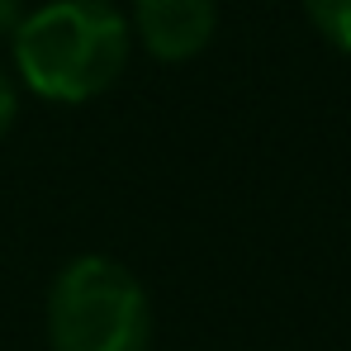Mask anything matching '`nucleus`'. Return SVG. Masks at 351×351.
I'll return each mask as SVG.
<instances>
[{
	"mask_svg": "<svg viewBox=\"0 0 351 351\" xmlns=\"http://www.w3.org/2000/svg\"><path fill=\"white\" fill-rule=\"evenodd\" d=\"M128 48L133 29L110 0H48L10 38L19 81L53 105L105 95L128 66Z\"/></svg>",
	"mask_w": 351,
	"mask_h": 351,
	"instance_id": "obj_1",
	"label": "nucleus"
},
{
	"mask_svg": "<svg viewBox=\"0 0 351 351\" xmlns=\"http://www.w3.org/2000/svg\"><path fill=\"white\" fill-rule=\"evenodd\" d=\"M48 347L53 351H147L152 299L143 280L100 252L71 256L48 290Z\"/></svg>",
	"mask_w": 351,
	"mask_h": 351,
	"instance_id": "obj_2",
	"label": "nucleus"
},
{
	"mask_svg": "<svg viewBox=\"0 0 351 351\" xmlns=\"http://www.w3.org/2000/svg\"><path fill=\"white\" fill-rule=\"evenodd\" d=\"M219 24L214 0H133V24L157 62H190L209 48Z\"/></svg>",
	"mask_w": 351,
	"mask_h": 351,
	"instance_id": "obj_3",
	"label": "nucleus"
},
{
	"mask_svg": "<svg viewBox=\"0 0 351 351\" xmlns=\"http://www.w3.org/2000/svg\"><path fill=\"white\" fill-rule=\"evenodd\" d=\"M304 5H308V19L318 24V34L351 58V0H304Z\"/></svg>",
	"mask_w": 351,
	"mask_h": 351,
	"instance_id": "obj_4",
	"label": "nucleus"
},
{
	"mask_svg": "<svg viewBox=\"0 0 351 351\" xmlns=\"http://www.w3.org/2000/svg\"><path fill=\"white\" fill-rule=\"evenodd\" d=\"M14 114H19V90H14V81H10V71L0 66V138L14 128Z\"/></svg>",
	"mask_w": 351,
	"mask_h": 351,
	"instance_id": "obj_5",
	"label": "nucleus"
},
{
	"mask_svg": "<svg viewBox=\"0 0 351 351\" xmlns=\"http://www.w3.org/2000/svg\"><path fill=\"white\" fill-rule=\"evenodd\" d=\"M19 24H24V5L19 0H0V38H14Z\"/></svg>",
	"mask_w": 351,
	"mask_h": 351,
	"instance_id": "obj_6",
	"label": "nucleus"
}]
</instances>
